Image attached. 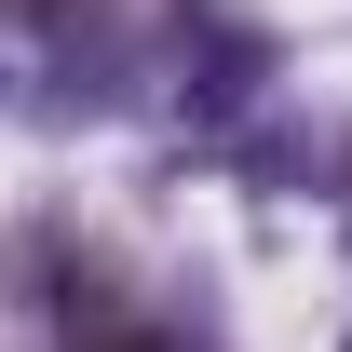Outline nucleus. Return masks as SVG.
Listing matches in <instances>:
<instances>
[{
    "label": "nucleus",
    "instance_id": "1",
    "mask_svg": "<svg viewBox=\"0 0 352 352\" xmlns=\"http://www.w3.org/2000/svg\"><path fill=\"white\" fill-rule=\"evenodd\" d=\"M14 14H41V0H14Z\"/></svg>",
    "mask_w": 352,
    "mask_h": 352
}]
</instances>
